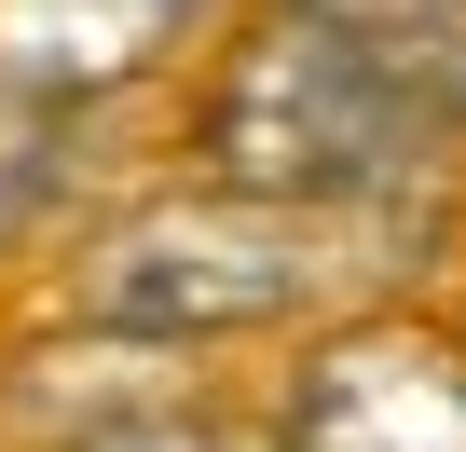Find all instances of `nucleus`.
Wrapping results in <instances>:
<instances>
[{
    "mask_svg": "<svg viewBox=\"0 0 466 452\" xmlns=\"http://www.w3.org/2000/svg\"><path fill=\"white\" fill-rule=\"evenodd\" d=\"M165 110H178L165 151L192 178L261 192V206H316V219H357L370 247L425 234L439 192H452V165H466L411 42L289 15V0H248V15L178 69Z\"/></svg>",
    "mask_w": 466,
    "mask_h": 452,
    "instance_id": "f257e3e1",
    "label": "nucleus"
},
{
    "mask_svg": "<svg viewBox=\"0 0 466 452\" xmlns=\"http://www.w3.org/2000/svg\"><path fill=\"white\" fill-rule=\"evenodd\" d=\"M370 261L384 247L357 219L261 206V192H219V178L165 165L151 192L69 219L56 316L96 357H233V343H302L329 302H357Z\"/></svg>",
    "mask_w": 466,
    "mask_h": 452,
    "instance_id": "f03ea898",
    "label": "nucleus"
},
{
    "mask_svg": "<svg viewBox=\"0 0 466 452\" xmlns=\"http://www.w3.org/2000/svg\"><path fill=\"white\" fill-rule=\"evenodd\" d=\"M261 425L275 452H466V316L398 288L329 302Z\"/></svg>",
    "mask_w": 466,
    "mask_h": 452,
    "instance_id": "7ed1b4c3",
    "label": "nucleus"
},
{
    "mask_svg": "<svg viewBox=\"0 0 466 452\" xmlns=\"http://www.w3.org/2000/svg\"><path fill=\"white\" fill-rule=\"evenodd\" d=\"M233 15L248 0H0V69L69 110H124V96H178V69Z\"/></svg>",
    "mask_w": 466,
    "mask_h": 452,
    "instance_id": "20e7f679",
    "label": "nucleus"
},
{
    "mask_svg": "<svg viewBox=\"0 0 466 452\" xmlns=\"http://www.w3.org/2000/svg\"><path fill=\"white\" fill-rule=\"evenodd\" d=\"M83 124L96 110H69V96L0 69V275L56 261V234L83 219Z\"/></svg>",
    "mask_w": 466,
    "mask_h": 452,
    "instance_id": "39448f33",
    "label": "nucleus"
},
{
    "mask_svg": "<svg viewBox=\"0 0 466 452\" xmlns=\"http://www.w3.org/2000/svg\"><path fill=\"white\" fill-rule=\"evenodd\" d=\"M28 452H275V425L233 397H96L83 425H56Z\"/></svg>",
    "mask_w": 466,
    "mask_h": 452,
    "instance_id": "423d86ee",
    "label": "nucleus"
},
{
    "mask_svg": "<svg viewBox=\"0 0 466 452\" xmlns=\"http://www.w3.org/2000/svg\"><path fill=\"white\" fill-rule=\"evenodd\" d=\"M411 55H425V96H439V124H452V151H466V0H425Z\"/></svg>",
    "mask_w": 466,
    "mask_h": 452,
    "instance_id": "0eeeda50",
    "label": "nucleus"
},
{
    "mask_svg": "<svg viewBox=\"0 0 466 452\" xmlns=\"http://www.w3.org/2000/svg\"><path fill=\"white\" fill-rule=\"evenodd\" d=\"M289 15H329V28H384V42H411L425 0H289Z\"/></svg>",
    "mask_w": 466,
    "mask_h": 452,
    "instance_id": "6e6552de",
    "label": "nucleus"
}]
</instances>
